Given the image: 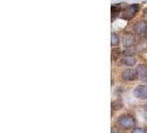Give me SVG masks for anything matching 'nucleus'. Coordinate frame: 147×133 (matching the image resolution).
Returning a JSON list of instances; mask_svg holds the SVG:
<instances>
[{
	"label": "nucleus",
	"instance_id": "nucleus-1",
	"mask_svg": "<svg viewBox=\"0 0 147 133\" xmlns=\"http://www.w3.org/2000/svg\"><path fill=\"white\" fill-rule=\"evenodd\" d=\"M117 126L123 130H131L136 126V119L132 114H122L117 119Z\"/></svg>",
	"mask_w": 147,
	"mask_h": 133
},
{
	"label": "nucleus",
	"instance_id": "nucleus-2",
	"mask_svg": "<svg viewBox=\"0 0 147 133\" xmlns=\"http://www.w3.org/2000/svg\"><path fill=\"white\" fill-rule=\"evenodd\" d=\"M122 79L124 81H134V80L138 79L137 71L133 70V69H126L122 72Z\"/></svg>",
	"mask_w": 147,
	"mask_h": 133
},
{
	"label": "nucleus",
	"instance_id": "nucleus-3",
	"mask_svg": "<svg viewBox=\"0 0 147 133\" xmlns=\"http://www.w3.org/2000/svg\"><path fill=\"white\" fill-rule=\"evenodd\" d=\"M137 11H138V6L137 5H129L125 8L124 14H123V18L132 19L133 17L137 14Z\"/></svg>",
	"mask_w": 147,
	"mask_h": 133
},
{
	"label": "nucleus",
	"instance_id": "nucleus-4",
	"mask_svg": "<svg viewBox=\"0 0 147 133\" xmlns=\"http://www.w3.org/2000/svg\"><path fill=\"white\" fill-rule=\"evenodd\" d=\"M134 31L140 35L142 37H146L147 36V23L144 21H138L134 26Z\"/></svg>",
	"mask_w": 147,
	"mask_h": 133
},
{
	"label": "nucleus",
	"instance_id": "nucleus-5",
	"mask_svg": "<svg viewBox=\"0 0 147 133\" xmlns=\"http://www.w3.org/2000/svg\"><path fill=\"white\" fill-rule=\"evenodd\" d=\"M134 96L138 99L145 100L147 99V87L146 86H138L134 89Z\"/></svg>",
	"mask_w": 147,
	"mask_h": 133
},
{
	"label": "nucleus",
	"instance_id": "nucleus-6",
	"mask_svg": "<svg viewBox=\"0 0 147 133\" xmlns=\"http://www.w3.org/2000/svg\"><path fill=\"white\" fill-rule=\"evenodd\" d=\"M137 71V74H138V78L142 79V80H145L147 78V66H144V64H140L136 69Z\"/></svg>",
	"mask_w": 147,
	"mask_h": 133
},
{
	"label": "nucleus",
	"instance_id": "nucleus-7",
	"mask_svg": "<svg viewBox=\"0 0 147 133\" xmlns=\"http://www.w3.org/2000/svg\"><path fill=\"white\" fill-rule=\"evenodd\" d=\"M123 42H124V45H126V47H131L135 43V37L132 33H126L123 37Z\"/></svg>",
	"mask_w": 147,
	"mask_h": 133
},
{
	"label": "nucleus",
	"instance_id": "nucleus-8",
	"mask_svg": "<svg viewBox=\"0 0 147 133\" xmlns=\"http://www.w3.org/2000/svg\"><path fill=\"white\" fill-rule=\"evenodd\" d=\"M122 62L126 64V66H134L136 63V58H134L133 56H127V57H124Z\"/></svg>",
	"mask_w": 147,
	"mask_h": 133
},
{
	"label": "nucleus",
	"instance_id": "nucleus-9",
	"mask_svg": "<svg viewBox=\"0 0 147 133\" xmlns=\"http://www.w3.org/2000/svg\"><path fill=\"white\" fill-rule=\"evenodd\" d=\"M111 39H112V41H111L112 45H117V44L119 43V37H118L117 35H115V33H112V36H111Z\"/></svg>",
	"mask_w": 147,
	"mask_h": 133
},
{
	"label": "nucleus",
	"instance_id": "nucleus-10",
	"mask_svg": "<svg viewBox=\"0 0 147 133\" xmlns=\"http://www.w3.org/2000/svg\"><path fill=\"white\" fill-rule=\"evenodd\" d=\"M119 11H121V5H115V6L112 7V14H113V16L117 15Z\"/></svg>",
	"mask_w": 147,
	"mask_h": 133
},
{
	"label": "nucleus",
	"instance_id": "nucleus-11",
	"mask_svg": "<svg viewBox=\"0 0 147 133\" xmlns=\"http://www.w3.org/2000/svg\"><path fill=\"white\" fill-rule=\"evenodd\" d=\"M132 133H147V131L143 128H136L132 131Z\"/></svg>",
	"mask_w": 147,
	"mask_h": 133
},
{
	"label": "nucleus",
	"instance_id": "nucleus-12",
	"mask_svg": "<svg viewBox=\"0 0 147 133\" xmlns=\"http://www.w3.org/2000/svg\"><path fill=\"white\" fill-rule=\"evenodd\" d=\"M143 115H144L145 120L147 121V109H144V110H143Z\"/></svg>",
	"mask_w": 147,
	"mask_h": 133
},
{
	"label": "nucleus",
	"instance_id": "nucleus-13",
	"mask_svg": "<svg viewBox=\"0 0 147 133\" xmlns=\"http://www.w3.org/2000/svg\"><path fill=\"white\" fill-rule=\"evenodd\" d=\"M112 133H114V131H112Z\"/></svg>",
	"mask_w": 147,
	"mask_h": 133
}]
</instances>
